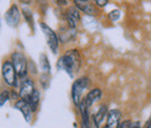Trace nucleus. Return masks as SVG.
<instances>
[{
	"label": "nucleus",
	"instance_id": "obj_2",
	"mask_svg": "<svg viewBox=\"0 0 151 128\" xmlns=\"http://www.w3.org/2000/svg\"><path fill=\"white\" fill-rule=\"evenodd\" d=\"M90 85V79L87 77H81L79 79L75 80V83L72 84V88H71V97H72V100H73V104H75L77 107H79L80 103H81V97H83V93L84 91L88 88Z\"/></svg>",
	"mask_w": 151,
	"mask_h": 128
},
{
	"label": "nucleus",
	"instance_id": "obj_18",
	"mask_svg": "<svg viewBox=\"0 0 151 128\" xmlns=\"http://www.w3.org/2000/svg\"><path fill=\"white\" fill-rule=\"evenodd\" d=\"M120 17H121V12H120L119 9H114V11H112V12L108 14V18L111 19L112 21H116V20H119Z\"/></svg>",
	"mask_w": 151,
	"mask_h": 128
},
{
	"label": "nucleus",
	"instance_id": "obj_14",
	"mask_svg": "<svg viewBox=\"0 0 151 128\" xmlns=\"http://www.w3.org/2000/svg\"><path fill=\"white\" fill-rule=\"evenodd\" d=\"M40 62H41V69L43 73H47V74H50V70H51V67H50V63H49V59L48 57L42 54L40 56Z\"/></svg>",
	"mask_w": 151,
	"mask_h": 128
},
{
	"label": "nucleus",
	"instance_id": "obj_9",
	"mask_svg": "<svg viewBox=\"0 0 151 128\" xmlns=\"http://www.w3.org/2000/svg\"><path fill=\"white\" fill-rule=\"evenodd\" d=\"M14 107L19 111V112L22 113L24 120H26L28 124H30V122L33 121V112H34V111H33V108L30 107V105H29L26 100L19 99L18 101H15Z\"/></svg>",
	"mask_w": 151,
	"mask_h": 128
},
{
	"label": "nucleus",
	"instance_id": "obj_24",
	"mask_svg": "<svg viewBox=\"0 0 151 128\" xmlns=\"http://www.w3.org/2000/svg\"><path fill=\"white\" fill-rule=\"evenodd\" d=\"M22 4H26V5H28L29 2H30V0H20Z\"/></svg>",
	"mask_w": 151,
	"mask_h": 128
},
{
	"label": "nucleus",
	"instance_id": "obj_5",
	"mask_svg": "<svg viewBox=\"0 0 151 128\" xmlns=\"http://www.w3.org/2000/svg\"><path fill=\"white\" fill-rule=\"evenodd\" d=\"M40 27L44 34V37H45V41L49 46V48L51 49V51L54 54H57V50H58V37H57V34L44 22H41L40 23Z\"/></svg>",
	"mask_w": 151,
	"mask_h": 128
},
{
	"label": "nucleus",
	"instance_id": "obj_19",
	"mask_svg": "<svg viewBox=\"0 0 151 128\" xmlns=\"http://www.w3.org/2000/svg\"><path fill=\"white\" fill-rule=\"evenodd\" d=\"M41 83H42L43 88H44V89H47V88L49 86V74L43 73V74H42V77H41Z\"/></svg>",
	"mask_w": 151,
	"mask_h": 128
},
{
	"label": "nucleus",
	"instance_id": "obj_8",
	"mask_svg": "<svg viewBox=\"0 0 151 128\" xmlns=\"http://www.w3.org/2000/svg\"><path fill=\"white\" fill-rule=\"evenodd\" d=\"M75 7L77 9L84 12L87 15L95 17L98 14V9L95 8V6L90 1V0H73Z\"/></svg>",
	"mask_w": 151,
	"mask_h": 128
},
{
	"label": "nucleus",
	"instance_id": "obj_16",
	"mask_svg": "<svg viewBox=\"0 0 151 128\" xmlns=\"http://www.w3.org/2000/svg\"><path fill=\"white\" fill-rule=\"evenodd\" d=\"M22 14H23V17L26 19V21L28 22V25L30 26V28L33 29V28H34V19H33V13H32V11L28 9V8H23V9H22Z\"/></svg>",
	"mask_w": 151,
	"mask_h": 128
},
{
	"label": "nucleus",
	"instance_id": "obj_13",
	"mask_svg": "<svg viewBox=\"0 0 151 128\" xmlns=\"http://www.w3.org/2000/svg\"><path fill=\"white\" fill-rule=\"evenodd\" d=\"M66 20H68V23H69V27L75 29L77 27V23L78 21L80 20V15H79V12L78 9L73 7V8H70L66 13Z\"/></svg>",
	"mask_w": 151,
	"mask_h": 128
},
{
	"label": "nucleus",
	"instance_id": "obj_15",
	"mask_svg": "<svg viewBox=\"0 0 151 128\" xmlns=\"http://www.w3.org/2000/svg\"><path fill=\"white\" fill-rule=\"evenodd\" d=\"M29 105H30V107L33 108V111L35 112V111L37 110L38 107V104H40V92H38V90L36 89L35 90V92H34V94L32 95V98L27 101Z\"/></svg>",
	"mask_w": 151,
	"mask_h": 128
},
{
	"label": "nucleus",
	"instance_id": "obj_22",
	"mask_svg": "<svg viewBox=\"0 0 151 128\" xmlns=\"http://www.w3.org/2000/svg\"><path fill=\"white\" fill-rule=\"evenodd\" d=\"M56 1L59 5H66V0H56Z\"/></svg>",
	"mask_w": 151,
	"mask_h": 128
},
{
	"label": "nucleus",
	"instance_id": "obj_21",
	"mask_svg": "<svg viewBox=\"0 0 151 128\" xmlns=\"http://www.w3.org/2000/svg\"><path fill=\"white\" fill-rule=\"evenodd\" d=\"M129 128H142V125L139 121H134V122H130Z\"/></svg>",
	"mask_w": 151,
	"mask_h": 128
},
{
	"label": "nucleus",
	"instance_id": "obj_11",
	"mask_svg": "<svg viewBox=\"0 0 151 128\" xmlns=\"http://www.w3.org/2000/svg\"><path fill=\"white\" fill-rule=\"evenodd\" d=\"M120 120H121V112L116 108L108 111L107 114V128H119L120 126Z\"/></svg>",
	"mask_w": 151,
	"mask_h": 128
},
{
	"label": "nucleus",
	"instance_id": "obj_3",
	"mask_svg": "<svg viewBox=\"0 0 151 128\" xmlns=\"http://www.w3.org/2000/svg\"><path fill=\"white\" fill-rule=\"evenodd\" d=\"M11 58H12L11 62L13 63V67H14L15 71L18 73V77L19 78H26V74L28 71V62H27L26 56L22 53L15 51V53L12 54Z\"/></svg>",
	"mask_w": 151,
	"mask_h": 128
},
{
	"label": "nucleus",
	"instance_id": "obj_6",
	"mask_svg": "<svg viewBox=\"0 0 151 128\" xmlns=\"http://www.w3.org/2000/svg\"><path fill=\"white\" fill-rule=\"evenodd\" d=\"M35 84L33 82V79L30 78H23V80L21 82V85H20V90H19V94L20 98L28 101L32 95L34 94L35 92Z\"/></svg>",
	"mask_w": 151,
	"mask_h": 128
},
{
	"label": "nucleus",
	"instance_id": "obj_1",
	"mask_svg": "<svg viewBox=\"0 0 151 128\" xmlns=\"http://www.w3.org/2000/svg\"><path fill=\"white\" fill-rule=\"evenodd\" d=\"M80 64H81L80 53L77 49H71V50H68L58 59L57 68L58 69H64L70 77H73L75 73L79 70Z\"/></svg>",
	"mask_w": 151,
	"mask_h": 128
},
{
	"label": "nucleus",
	"instance_id": "obj_23",
	"mask_svg": "<svg viewBox=\"0 0 151 128\" xmlns=\"http://www.w3.org/2000/svg\"><path fill=\"white\" fill-rule=\"evenodd\" d=\"M147 128H151V115H150V119H149V121L147 122Z\"/></svg>",
	"mask_w": 151,
	"mask_h": 128
},
{
	"label": "nucleus",
	"instance_id": "obj_12",
	"mask_svg": "<svg viewBox=\"0 0 151 128\" xmlns=\"http://www.w3.org/2000/svg\"><path fill=\"white\" fill-rule=\"evenodd\" d=\"M107 114H108L107 106L106 105H101L99 107V110L96 111V113L93 115V124H94L95 128H100L102 121L105 120V118H107Z\"/></svg>",
	"mask_w": 151,
	"mask_h": 128
},
{
	"label": "nucleus",
	"instance_id": "obj_4",
	"mask_svg": "<svg viewBox=\"0 0 151 128\" xmlns=\"http://www.w3.org/2000/svg\"><path fill=\"white\" fill-rule=\"evenodd\" d=\"M1 73L4 77V80L9 86H17L18 85V73L15 71L13 63L11 61H5L1 67Z\"/></svg>",
	"mask_w": 151,
	"mask_h": 128
},
{
	"label": "nucleus",
	"instance_id": "obj_20",
	"mask_svg": "<svg viewBox=\"0 0 151 128\" xmlns=\"http://www.w3.org/2000/svg\"><path fill=\"white\" fill-rule=\"evenodd\" d=\"M94 2L98 7H105L108 4V0H94Z\"/></svg>",
	"mask_w": 151,
	"mask_h": 128
},
{
	"label": "nucleus",
	"instance_id": "obj_7",
	"mask_svg": "<svg viewBox=\"0 0 151 128\" xmlns=\"http://www.w3.org/2000/svg\"><path fill=\"white\" fill-rule=\"evenodd\" d=\"M20 19H21V14H20L18 6L12 5L5 14V20H6L7 25L9 27H18V25L20 23Z\"/></svg>",
	"mask_w": 151,
	"mask_h": 128
},
{
	"label": "nucleus",
	"instance_id": "obj_10",
	"mask_svg": "<svg viewBox=\"0 0 151 128\" xmlns=\"http://www.w3.org/2000/svg\"><path fill=\"white\" fill-rule=\"evenodd\" d=\"M101 97H102V91H101V89L95 88V89H92L91 91L88 92L81 101L90 108L93 104H95L96 101H99V100L101 99Z\"/></svg>",
	"mask_w": 151,
	"mask_h": 128
},
{
	"label": "nucleus",
	"instance_id": "obj_17",
	"mask_svg": "<svg viewBox=\"0 0 151 128\" xmlns=\"http://www.w3.org/2000/svg\"><path fill=\"white\" fill-rule=\"evenodd\" d=\"M9 99H11V97H9V92L8 91L1 92V93H0V107H2Z\"/></svg>",
	"mask_w": 151,
	"mask_h": 128
}]
</instances>
